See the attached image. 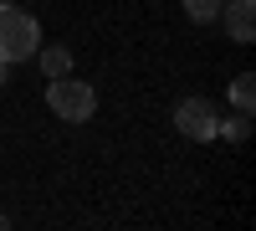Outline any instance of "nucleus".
<instances>
[{"mask_svg": "<svg viewBox=\"0 0 256 231\" xmlns=\"http://www.w3.org/2000/svg\"><path fill=\"white\" fill-rule=\"evenodd\" d=\"M41 52V26L16 0H0V62H26Z\"/></svg>", "mask_w": 256, "mask_h": 231, "instance_id": "nucleus-1", "label": "nucleus"}, {"mask_svg": "<svg viewBox=\"0 0 256 231\" xmlns=\"http://www.w3.org/2000/svg\"><path fill=\"white\" fill-rule=\"evenodd\" d=\"M46 108L67 123H88L98 113V93L92 82H77V77H52L46 82Z\"/></svg>", "mask_w": 256, "mask_h": 231, "instance_id": "nucleus-2", "label": "nucleus"}, {"mask_svg": "<svg viewBox=\"0 0 256 231\" xmlns=\"http://www.w3.org/2000/svg\"><path fill=\"white\" fill-rule=\"evenodd\" d=\"M174 123H180V134L195 139V144L220 139V108H216L210 98H184L180 108H174Z\"/></svg>", "mask_w": 256, "mask_h": 231, "instance_id": "nucleus-3", "label": "nucleus"}, {"mask_svg": "<svg viewBox=\"0 0 256 231\" xmlns=\"http://www.w3.org/2000/svg\"><path fill=\"white\" fill-rule=\"evenodd\" d=\"M220 16H226V31H230V41H246L256 36V0H230V6H220Z\"/></svg>", "mask_w": 256, "mask_h": 231, "instance_id": "nucleus-4", "label": "nucleus"}, {"mask_svg": "<svg viewBox=\"0 0 256 231\" xmlns=\"http://www.w3.org/2000/svg\"><path fill=\"white\" fill-rule=\"evenodd\" d=\"M230 108L236 113H256V77L251 72H241L236 82H230Z\"/></svg>", "mask_w": 256, "mask_h": 231, "instance_id": "nucleus-5", "label": "nucleus"}, {"mask_svg": "<svg viewBox=\"0 0 256 231\" xmlns=\"http://www.w3.org/2000/svg\"><path fill=\"white\" fill-rule=\"evenodd\" d=\"M41 72H46V77H67L72 72V52L67 47H46V52H41Z\"/></svg>", "mask_w": 256, "mask_h": 231, "instance_id": "nucleus-6", "label": "nucleus"}, {"mask_svg": "<svg viewBox=\"0 0 256 231\" xmlns=\"http://www.w3.org/2000/svg\"><path fill=\"white\" fill-rule=\"evenodd\" d=\"M220 6H226V0H184V16L190 21H216Z\"/></svg>", "mask_w": 256, "mask_h": 231, "instance_id": "nucleus-7", "label": "nucleus"}, {"mask_svg": "<svg viewBox=\"0 0 256 231\" xmlns=\"http://www.w3.org/2000/svg\"><path fill=\"white\" fill-rule=\"evenodd\" d=\"M220 134H226V139H246V134H251V113H236V118H220Z\"/></svg>", "mask_w": 256, "mask_h": 231, "instance_id": "nucleus-8", "label": "nucleus"}, {"mask_svg": "<svg viewBox=\"0 0 256 231\" xmlns=\"http://www.w3.org/2000/svg\"><path fill=\"white\" fill-rule=\"evenodd\" d=\"M0 82H6V62H0Z\"/></svg>", "mask_w": 256, "mask_h": 231, "instance_id": "nucleus-9", "label": "nucleus"}, {"mask_svg": "<svg viewBox=\"0 0 256 231\" xmlns=\"http://www.w3.org/2000/svg\"><path fill=\"white\" fill-rule=\"evenodd\" d=\"M0 226H6V216H0Z\"/></svg>", "mask_w": 256, "mask_h": 231, "instance_id": "nucleus-10", "label": "nucleus"}]
</instances>
